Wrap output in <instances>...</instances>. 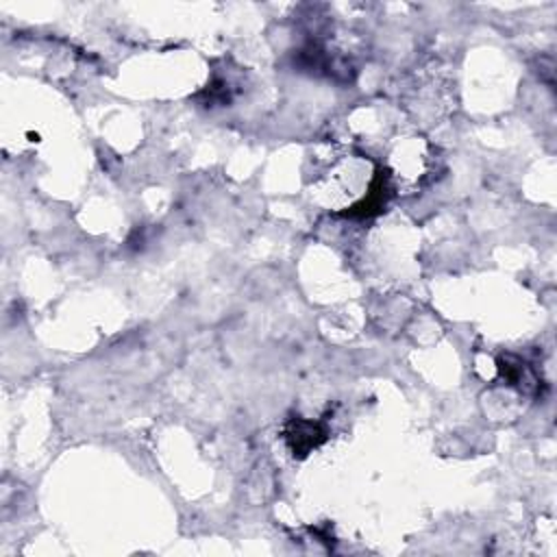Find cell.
Segmentation results:
<instances>
[{
  "mask_svg": "<svg viewBox=\"0 0 557 557\" xmlns=\"http://www.w3.org/2000/svg\"><path fill=\"white\" fill-rule=\"evenodd\" d=\"M383 174L370 157L342 148L324 146L313 154V174L309 178V194L322 209L342 213L357 211L372 202L383 189Z\"/></svg>",
  "mask_w": 557,
  "mask_h": 557,
  "instance_id": "obj_1",
  "label": "cell"
},
{
  "mask_svg": "<svg viewBox=\"0 0 557 557\" xmlns=\"http://www.w3.org/2000/svg\"><path fill=\"white\" fill-rule=\"evenodd\" d=\"M387 183L396 194H416L437 172L435 148L420 135L396 137L387 148Z\"/></svg>",
  "mask_w": 557,
  "mask_h": 557,
  "instance_id": "obj_2",
  "label": "cell"
},
{
  "mask_svg": "<svg viewBox=\"0 0 557 557\" xmlns=\"http://www.w3.org/2000/svg\"><path fill=\"white\" fill-rule=\"evenodd\" d=\"M287 440L292 442V448L298 450L300 455H305L309 448H315L322 440H324V431L320 429V424L315 422H305V420H296L289 431H287Z\"/></svg>",
  "mask_w": 557,
  "mask_h": 557,
  "instance_id": "obj_3",
  "label": "cell"
}]
</instances>
